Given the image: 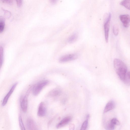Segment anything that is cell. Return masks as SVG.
<instances>
[{
    "label": "cell",
    "mask_w": 130,
    "mask_h": 130,
    "mask_svg": "<svg viewBox=\"0 0 130 130\" xmlns=\"http://www.w3.org/2000/svg\"><path fill=\"white\" fill-rule=\"evenodd\" d=\"M113 66L115 70L120 79L124 82L127 74V68L124 63L121 60L115 59Z\"/></svg>",
    "instance_id": "6da1fadb"
},
{
    "label": "cell",
    "mask_w": 130,
    "mask_h": 130,
    "mask_svg": "<svg viewBox=\"0 0 130 130\" xmlns=\"http://www.w3.org/2000/svg\"><path fill=\"white\" fill-rule=\"evenodd\" d=\"M47 80H43L40 81L34 86L32 89V93L35 95H38L42 89L48 83Z\"/></svg>",
    "instance_id": "7a4b0ae2"
},
{
    "label": "cell",
    "mask_w": 130,
    "mask_h": 130,
    "mask_svg": "<svg viewBox=\"0 0 130 130\" xmlns=\"http://www.w3.org/2000/svg\"><path fill=\"white\" fill-rule=\"evenodd\" d=\"M111 17V14L109 13L108 17L104 24L105 38L106 42L107 43L108 40L110 24Z\"/></svg>",
    "instance_id": "3957f363"
},
{
    "label": "cell",
    "mask_w": 130,
    "mask_h": 130,
    "mask_svg": "<svg viewBox=\"0 0 130 130\" xmlns=\"http://www.w3.org/2000/svg\"><path fill=\"white\" fill-rule=\"evenodd\" d=\"M78 55L76 54H68L60 57L59 58V61L61 62H66L75 60L76 59Z\"/></svg>",
    "instance_id": "277c9868"
},
{
    "label": "cell",
    "mask_w": 130,
    "mask_h": 130,
    "mask_svg": "<svg viewBox=\"0 0 130 130\" xmlns=\"http://www.w3.org/2000/svg\"><path fill=\"white\" fill-rule=\"evenodd\" d=\"M28 91L24 97L21 98L20 101V105L23 111L26 112L27 110L28 105L27 96L29 93Z\"/></svg>",
    "instance_id": "5b68a950"
},
{
    "label": "cell",
    "mask_w": 130,
    "mask_h": 130,
    "mask_svg": "<svg viewBox=\"0 0 130 130\" xmlns=\"http://www.w3.org/2000/svg\"><path fill=\"white\" fill-rule=\"evenodd\" d=\"M120 19L122 23L123 26L125 28L128 27L130 22V16L127 14H122L120 15Z\"/></svg>",
    "instance_id": "8992f818"
},
{
    "label": "cell",
    "mask_w": 130,
    "mask_h": 130,
    "mask_svg": "<svg viewBox=\"0 0 130 130\" xmlns=\"http://www.w3.org/2000/svg\"><path fill=\"white\" fill-rule=\"evenodd\" d=\"M17 84L18 83H17L14 84L11 87L9 92L4 97L2 103V105L3 106H5L6 104L9 99L13 92Z\"/></svg>",
    "instance_id": "52a82bcc"
},
{
    "label": "cell",
    "mask_w": 130,
    "mask_h": 130,
    "mask_svg": "<svg viewBox=\"0 0 130 130\" xmlns=\"http://www.w3.org/2000/svg\"><path fill=\"white\" fill-rule=\"evenodd\" d=\"M46 113V109L44 103L41 102L39 104L37 111L38 115L40 117H43Z\"/></svg>",
    "instance_id": "ba28073f"
},
{
    "label": "cell",
    "mask_w": 130,
    "mask_h": 130,
    "mask_svg": "<svg viewBox=\"0 0 130 130\" xmlns=\"http://www.w3.org/2000/svg\"><path fill=\"white\" fill-rule=\"evenodd\" d=\"M71 119L70 116H68L64 118L57 124V128H60L65 126L71 121Z\"/></svg>",
    "instance_id": "9c48e42d"
},
{
    "label": "cell",
    "mask_w": 130,
    "mask_h": 130,
    "mask_svg": "<svg viewBox=\"0 0 130 130\" xmlns=\"http://www.w3.org/2000/svg\"><path fill=\"white\" fill-rule=\"evenodd\" d=\"M115 107V103L113 100L109 101L106 105L104 110V112L106 113L113 109Z\"/></svg>",
    "instance_id": "30bf717a"
},
{
    "label": "cell",
    "mask_w": 130,
    "mask_h": 130,
    "mask_svg": "<svg viewBox=\"0 0 130 130\" xmlns=\"http://www.w3.org/2000/svg\"><path fill=\"white\" fill-rule=\"evenodd\" d=\"M27 128L29 130L37 129V127L35 122L33 120L31 119H28L27 121Z\"/></svg>",
    "instance_id": "8fae6325"
},
{
    "label": "cell",
    "mask_w": 130,
    "mask_h": 130,
    "mask_svg": "<svg viewBox=\"0 0 130 130\" xmlns=\"http://www.w3.org/2000/svg\"><path fill=\"white\" fill-rule=\"evenodd\" d=\"M61 91L58 88H55L50 91L48 95L51 96H55L58 95L61 93Z\"/></svg>",
    "instance_id": "7c38bea8"
},
{
    "label": "cell",
    "mask_w": 130,
    "mask_h": 130,
    "mask_svg": "<svg viewBox=\"0 0 130 130\" xmlns=\"http://www.w3.org/2000/svg\"><path fill=\"white\" fill-rule=\"evenodd\" d=\"M78 37V35L77 33H74L70 36L68 38V42L69 43H72L75 41Z\"/></svg>",
    "instance_id": "4fadbf2b"
},
{
    "label": "cell",
    "mask_w": 130,
    "mask_h": 130,
    "mask_svg": "<svg viewBox=\"0 0 130 130\" xmlns=\"http://www.w3.org/2000/svg\"><path fill=\"white\" fill-rule=\"evenodd\" d=\"M120 4L129 10L130 9V0H123L120 3Z\"/></svg>",
    "instance_id": "5bb4252c"
},
{
    "label": "cell",
    "mask_w": 130,
    "mask_h": 130,
    "mask_svg": "<svg viewBox=\"0 0 130 130\" xmlns=\"http://www.w3.org/2000/svg\"><path fill=\"white\" fill-rule=\"evenodd\" d=\"M5 25V19L2 16L0 17V33L3 31Z\"/></svg>",
    "instance_id": "9a60e30c"
},
{
    "label": "cell",
    "mask_w": 130,
    "mask_h": 130,
    "mask_svg": "<svg viewBox=\"0 0 130 130\" xmlns=\"http://www.w3.org/2000/svg\"><path fill=\"white\" fill-rule=\"evenodd\" d=\"M89 118V115H88L86 117V119L83 123L81 127V130H85L87 129L88 124V121Z\"/></svg>",
    "instance_id": "2e32d148"
},
{
    "label": "cell",
    "mask_w": 130,
    "mask_h": 130,
    "mask_svg": "<svg viewBox=\"0 0 130 130\" xmlns=\"http://www.w3.org/2000/svg\"><path fill=\"white\" fill-rule=\"evenodd\" d=\"M3 59V49L2 46L0 47V69L2 64Z\"/></svg>",
    "instance_id": "e0dca14e"
},
{
    "label": "cell",
    "mask_w": 130,
    "mask_h": 130,
    "mask_svg": "<svg viewBox=\"0 0 130 130\" xmlns=\"http://www.w3.org/2000/svg\"><path fill=\"white\" fill-rule=\"evenodd\" d=\"M19 120L20 126L21 129L22 130H25V127L21 116H19Z\"/></svg>",
    "instance_id": "ac0fdd59"
},
{
    "label": "cell",
    "mask_w": 130,
    "mask_h": 130,
    "mask_svg": "<svg viewBox=\"0 0 130 130\" xmlns=\"http://www.w3.org/2000/svg\"><path fill=\"white\" fill-rule=\"evenodd\" d=\"M110 122L115 126L116 125H119L120 124V123L119 121L115 118L112 119L110 121Z\"/></svg>",
    "instance_id": "d6986e66"
},
{
    "label": "cell",
    "mask_w": 130,
    "mask_h": 130,
    "mask_svg": "<svg viewBox=\"0 0 130 130\" xmlns=\"http://www.w3.org/2000/svg\"><path fill=\"white\" fill-rule=\"evenodd\" d=\"M115 126L111 124L110 122L107 124L106 126L107 129L108 130H113L115 128Z\"/></svg>",
    "instance_id": "ffe728a7"
},
{
    "label": "cell",
    "mask_w": 130,
    "mask_h": 130,
    "mask_svg": "<svg viewBox=\"0 0 130 130\" xmlns=\"http://www.w3.org/2000/svg\"><path fill=\"white\" fill-rule=\"evenodd\" d=\"M113 32L115 36H117L119 33V29L116 26H113Z\"/></svg>",
    "instance_id": "44dd1931"
},
{
    "label": "cell",
    "mask_w": 130,
    "mask_h": 130,
    "mask_svg": "<svg viewBox=\"0 0 130 130\" xmlns=\"http://www.w3.org/2000/svg\"><path fill=\"white\" fill-rule=\"evenodd\" d=\"M126 83L127 84L130 83V72H127L125 80L124 82Z\"/></svg>",
    "instance_id": "7402d4cb"
},
{
    "label": "cell",
    "mask_w": 130,
    "mask_h": 130,
    "mask_svg": "<svg viewBox=\"0 0 130 130\" xmlns=\"http://www.w3.org/2000/svg\"><path fill=\"white\" fill-rule=\"evenodd\" d=\"M17 6L20 7L22 5V0H16Z\"/></svg>",
    "instance_id": "603a6c76"
},
{
    "label": "cell",
    "mask_w": 130,
    "mask_h": 130,
    "mask_svg": "<svg viewBox=\"0 0 130 130\" xmlns=\"http://www.w3.org/2000/svg\"><path fill=\"white\" fill-rule=\"evenodd\" d=\"M3 1L7 3L8 4L11 5L13 3V0H3Z\"/></svg>",
    "instance_id": "cb8c5ba5"
},
{
    "label": "cell",
    "mask_w": 130,
    "mask_h": 130,
    "mask_svg": "<svg viewBox=\"0 0 130 130\" xmlns=\"http://www.w3.org/2000/svg\"><path fill=\"white\" fill-rule=\"evenodd\" d=\"M5 14L6 15V16L8 18L10 16V13L7 10H5Z\"/></svg>",
    "instance_id": "d4e9b609"
},
{
    "label": "cell",
    "mask_w": 130,
    "mask_h": 130,
    "mask_svg": "<svg viewBox=\"0 0 130 130\" xmlns=\"http://www.w3.org/2000/svg\"><path fill=\"white\" fill-rule=\"evenodd\" d=\"M51 3L53 4L56 3L58 0H49Z\"/></svg>",
    "instance_id": "484cf974"
}]
</instances>
